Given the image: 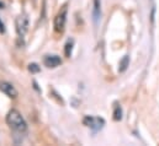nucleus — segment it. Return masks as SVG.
<instances>
[{"label":"nucleus","instance_id":"obj_1","mask_svg":"<svg viewBox=\"0 0 159 146\" xmlns=\"http://www.w3.org/2000/svg\"><path fill=\"white\" fill-rule=\"evenodd\" d=\"M6 123L12 130H15L17 133H24V131L27 130V124H26L24 117L21 115V113L19 110H11L7 113Z\"/></svg>","mask_w":159,"mask_h":146},{"label":"nucleus","instance_id":"obj_2","mask_svg":"<svg viewBox=\"0 0 159 146\" xmlns=\"http://www.w3.org/2000/svg\"><path fill=\"white\" fill-rule=\"evenodd\" d=\"M66 22H67V6H63V9L57 14V16L54 19V30H56V32L62 33L64 31Z\"/></svg>","mask_w":159,"mask_h":146},{"label":"nucleus","instance_id":"obj_3","mask_svg":"<svg viewBox=\"0 0 159 146\" xmlns=\"http://www.w3.org/2000/svg\"><path fill=\"white\" fill-rule=\"evenodd\" d=\"M83 123H84L86 127H89L90 129H93V130H100V129L104 127L105 120H104L102 118H99V117H90V115H86V117L84 118Z\"/></svg>","mask_w":159,"mask_h":146},{"label":"nucleus","instance_id":"obj_4","mask_svg":"<svg viewBox=\"0 0 159 146\" xmlns=\"http://www.w3.org/2000/svg\"><path fill=\"white\" fill-rule=\"evenodd\" d=\"M15 26H16V31H17V35L20 37H24L26 35L27 30H29V20L25 15H21L16 19L15 21Z\"/></svg>","mask_w":159,"mask_h":146},{"label":"nucleus","instance_id":"obj_5","mask_svg":"<svg viewBox=\"0 0 159 146\" xmlns=\"http://www.w3.org/2000/svg\"><path fill=\"white\" fill-rule=\"evenodd\" d=\"M0 90L9 97L11 98H16L17 97V90L10 84V82H0Z\"/></svg>","mask_w":159,"mask_h":146},{"label":"nucleus","instance_id":"obj_6","mask_svg":"<svg viewBox=\"0 0 159 146\" xmlns=\"http://www.w3.org/2000/svg\"><path fill=\"white\" fill-rule=\"evenodd\" d=\"M43 64L47 68H57L62 64V59L58 55H46L43 59Z\"/></svg>","mask_w":159,"mask_h":146},{"label":"nucleus","instance_id":"obj_7","mask_svg":"<svg viewBox=\"0 0 159 146\" xmlns=\"http://www.w3.org/2000/svg\"><path fill=\"white\" fill-rule=\"evenodd\" d=\"M100 0H94V17H95V21L99 20V16H100Z\"/></svg>","mask_w":159,"mask_h":146},{"label":"nucleus","instance_id":"obj_8","mask_svg":"<svg viewBox=\"0 0 159 146\" xmlns=\"http://www.w3.org/2000/svg\"><path fill=\"white\" fill-rule=\"evenodd\" d=\"M72 52H73V42L72 41H68L66 47H64V54L67 58H69L72 55Z\"/></svg>","mask_w":159,"mask_h":146},{"label":"nucleus","instance_id":"obj_9","mask_svg":"<svg viewBox=\"0 0 159 146\" xmlns=\"http://www.w3.org/2000/svg\"><path fill=\"white\" fill-rule=\"evenodd\" d=\"M114 119L115 120H121L122 119V110L119 105H115V110H114Z\"/></svg>","mask_w":159,"mask_h":146},{"label":"nucleus","instance_id":"obj_10","mask_svg":"<svg viewBox=\"0 0 159 146\" xmlns=\"http://www.w3.org/2000/svg\"><path fill=\"white\" fill-rule=\"evenodd\" d=\"M128 63H129V60H128V57H127V55H125V57H123V59L120 62V71H121V73H123V71L127 69V67H128Z\"/></svg>","mask_w":159,"mask_h":146},{"label":"nucleus","instance_id":"obj_11","mask_svg":"<svg viewBox=\"0 0 159 146\" xmlns=\"http://www.w3.org/2000/svg\"><path fill=\"white\" fill-rule=\"evenodd\" d=\"M29 70L31 71V73H39L40 71V67L37 65V64H35V63H32V64H30L29 65Z\"/></svg>","mask_w":159,"mask_h":146},{"label":"nucleus","instance_id":"obj_12","mask_svg":"<svg viewBox=\"0 0 159 146\" xmlns=\"http://www.w3.org/2000/svg\"><path fill=\"white\" fill-rule=\"evenodd\" d=\"M0 32H4V25L0 22Z\"/></svg>","mask_w":159,"mask_h":146}]
</instances>
